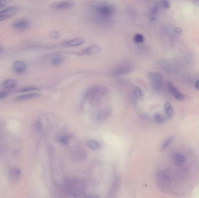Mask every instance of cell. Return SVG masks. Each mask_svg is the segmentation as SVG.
Instances as JSON below:
<instances>
[{"instance_id":"6da1fadb","label":"cell","mask_w":199,"mask_h":198,"mask_svg":"<svg viewBox=\"0 0 199 198\" xmlns=\"http://www.w3.org/2000/svg\"><path fill=\"white\" fill-rule=\"evenodd\" d=\"M94 9L97 17L103 21L111 19L115 13L114 5L107 2H100L95 5Z\"/></svg>"},{"instance_id":"7a4b0ae2","label":"cell","mask_w":199,"mask_h":198,"mask_svg":"<svg viewBox=\"0 0 199 198\" xmlns=\"http://www.w3.org/2000/svg\"><path fill=\"white\" fill-rule=\"evenodd\" d=\"M107 88L103 86L96 85L89 88L85 93V97L89 100L98 99L107 93Z\"/></svg>"},{"instance_id":"3957f363","label":"cell","mask_w":199,"mask_h":198,"mask_svg":"<svg viewBox=\"0 0 199 198\" xmlns=\"http://www.w3.org/2000/svg\"><path fill=\"white\" fill-rule=\"evenodd\" d=\"M66 191L68 192L69 194H70L74 198L78 197L80 195L82 191V187L81 185V183L79 182L78 180H68L66 183Z\"/></svg>"},{"instance_id":"277c9868","label":"cell","mask_w":199,"mask_h":198,"mask_svg":"<svg viewBox=\"0 0 199 198\" xmlns=\"http://www.w3.org/2000/svg\"><path fill=\"white\" fill-rule=\"evenodd\" d=\"M149 78L153 90L156 92L160 91L163 86V78L161 74L158 72L151 73Z\"/></svg>"},{"instance_id":"5b68a950","label":"cell","mask_w":199,"mask_h":198,"mask_svg":"<svg viewBox=\"0 0 199 198\" xmlns=\"http://www.w3.org/2000/svg\"><path fill=\"white\" fill-rule=\"evenodd\" d=\"M18 8L10 7L0 11V22L14 16L18 11Z\"/></svg>"},{"instance_id":"8992f818","label":"cell","mask_w":199,"mask_h":198,"mask_svg":"<svg viewBox=\"0 0 199 198\" xmlns=\"http://www.w3.org/2000/svg\"><path fill=\"white\" fill-rule=\"evenodd\" d=\"M120 183H121L120 178L118 176L115 177L113 180L111 188L110 190V191L108 192L107 198H116L118 192L120 187Z\"/></svg>"},{"instance_id":"52a82bcc","label":"cell","mask_w":199,"mask_h":198,"mask_svg":"<svg viewBox=\"0 0 199 198\" xmlns=\"http://www.w3.org/2000/svg\"><path fill=\"white\" fill-rule=\"evenodd\" d=\"M74 2L71 1H65L55 2L51 4V6L53 9L58 10H66L71 9L74 6Z\"/></svg>"},{"instance_id":"ba28073f","label":"cell","mask_w":199,"mask_h":198,"mask_svg":"<svg viewBox=\"0 0 199 198\" xmlns=\"http://www.w3.org/2000/svg\"><path fill=\"white\" fill-rule=\"evenodd\" d=\"M132 70V67L130 65L128 64H122L118 67H117L116 69H115L112 74L114 76H124L129 74L130 71Z\"/></svg>"},{"instance_id":"9c48e42d","label":"cell","mask_w":199,"mask_h":198,"mask_svg":"<svg viewBox=\"0 0 199 198\" xmlns=\"http://www.w3.org/2000/svg\"><path fill=\"white\" fill-rule=\"evenodd\" d=\"M167 87L168 91L175 99L178 101H182L184 99V95L178 90L177 88H176L172 83H168Z\"/></svg>"},{"instance_id":"30bf717a","label":"cell","mask_w":199,"mask_h":198,"mask_svg":"<svg viewBox=\"0 0 199 198\" xmlns=\"http://www.w3.org/2000/svg\"><path fill=\"white\" fill-rule=\"evenodd\" d=\"M85 42V40L82 38H75L66 41H64L62 45L65 47H75L82 45Z\"/></svg>"},{"instance_id":"8fae6325","label":"cell","mask_w":199,"mask_h":198,"mask_svg":"<svg viewBox=\"0 0 199 198\" xmlns=\"http://www.w3.org/2000/svg\"><path fill=\"white\" fill-rule=\"evenodd\" d=\"M101 48L98 45H91L82 51V54L85 55H94L100 52Z\"/></svg>"},{"instance_id":"7c38bea8","label":"cell","mask_w":199,"mask_h":198,"mask_svg":"<svg viewBox=\"0 0 199 198\" xmlns=\"http://www.w3.org/2000/svg\"><path fill=\"white\" fill-rule=\"evenodd\" d=\"M22 171L18 167H12L9 170V176L13 182H18L21 177Z\"/></svg>"},{"instance_id":"4fadbf2b","label":"cell","mask_w":199,"mask_h":198,"mask_svg":"<svg viewBox=\"0 0 199 198\" xmlns=\"http://www.w3.org/2000/svg\"><path fill=\"white\" fill-rule=\"evenodd\" d=\"M12 69L15 73L21 74L26 71L27 65L24 62L21 61H16L13 64Z\"/></svg>"},{"instance_id":"5bb4252c","label":"cell","mask_w":199,"mask_h":198,"mask_svg":"<svg viewBox=\"0 0 199 198\" xmlns=\"http://www.w3.org/2000/svg\"><path fill=\"white\" fill-rule=\"evenodd\" d=\"M41 96V94L38 92H33V93H28L23 94L20 96H18L16 98L15 100L18 101H24L30 99H35L39 98Z\"/></svg>"},{"instance_id":"9a60e30c","label":"cell","mask_w":199,"mask_h":198,"mask_svg":"<svg viewBox=\"0 0 199 198\" xmlns=\"http://www.w3.org/2000/svg\"><path fill=\"white\" fill-rule=\"evenodd\" d=\"M29 26V21L25 19H21L15 21L13 23V28L18 30H23L27 28Z\"/></svg>"},{"instance_id":"2e32d148","label":"cell","mask_w":199,"mask_h":198,"mask_svg":"<svg viewBox=\"0 0 199 198\" xmlns=\"http://www.w3.org/2000/svg\"><path fill=\"white\" fill-rule=\"evenodd\" d=\"M159 13V5H154L151 8L149 12V19L151 21H156Z\"/></svg>"},{"instance_id":"e0dca14e","label":"cell","mask_w":199,"mask_h":198,"mask_svg":"<svg viewBox=\"0 0 199 198\" xmlns=\"http://www.w3.org/2000/svg\"><path fill=\"white\" fill-rule=\"evenodd\" d=\"M2 85L3 87H4L5 88L11 89V88H15L18 85V83L14 80L7 79L2 82Z\"/></svg>"},{"instance_id":"ac0fdd59","label":"cell","mask_w":199,"mask_h":198,"mask_svg":"<svg viewBox=\"0 0 199 198\" xmlns=\"http://www.w3.org/2000/svg\"><path fill=\"white\" fill-rule=\"evenodd\" d=\"M110 114V112L108 110H104L101 111L97 116V119L100 122L104 121L107 120Z\"/></svg>"},{"instance_id":"d6986e66","label":"cell","mask_w":199,"mask_h":198,"mask_svg":"<svg viewBox=\"0 0 199 198\" xmlns=\"http://www.w3.org/2000/svg\"><path fill=\"white\" fill-rule=\"evenodd\" d=\"M173 160L177 164H182L186 161V157L184 155L180 153H175L173 155Z\"/></svg>"},{"instance_id":"ffe728a7","label":"cell","mask_w":199,"mask_h":198,"mask_svg":"<svg viewBox=\"0 0 199 198\" xmlns=\"http://www.w3.org/2000/svg\"><path fill=\"white\" fill-rule=\"evenodd\" d=\"M164 111L166 116L170 118L174 114V109L170 102H166L164 105Z\"/></svg>"},{"instance_id":"44dd1931","label":"cell","mask_w":199,"mask_h":198,"mask_svg":"<svg viewBox=\"0 0 199 198\" xmlns=\"http://www.w3.org/2000/svg\"><path fill=\"white\" fill-rule=\"evenodd\" d=\"M134 94L136 99L139 101H142L144 98V92L139 87H136L134 90Z\"/></svg>"},{"instance_id":"7402d4cb","label":"cell","mask_w":199,"mask_h":198,"mask_svg":"<svg viewBox=\"0 0 199 198\" xmlns=\"http://www.w3.org/2000/svg\"><path fill=\"white\" fill-rule=\"evenodd\" d=\"M64 57L61 55H56L52 58L51 60V64L54 66H58L62 64L64 62Z\"/></svg>"},{"instance_id":"603a6c76","label":"cell","mask_w":199,"mask_h":198,"mask_svg":"<svg viewBox=\"0 0 199 198\" xmlns=\"http://www.w3.org/2000/svg\"><path fill=\"white\" fill-rule=\"evenodd\" d=\"M87 146L93 150H98L100 148L101 145L99 142L96 140H90L87 142Z\"/></svg>"},{"instance_id":"cb8c5ba5","label":"cell","mask_w":199,"mask_h":198,"mask_svg":"<svg viewBox=\"0 0 199 198\" xmlns=\"http://www.w3.org/2000/svg\"><path fill=\"white\" fill-rule=\"evenodd\" d=\"M153 119L158 124H161L163 123L165 121V118L160 113L156 112L154 113L153 115Z\"/></svg>"},{"instance_id":"d4e9b609","label":"cell","mask_w":199,"mask_h":198,"mask_svg":"<svg viewBox=\"0 0 199 198\" xmlns=\"http://www.w3.org/2000/svg\"><path fill=\"white\" fill-rule=\"evenodd\" d=\"M174 138H175V137L174 136H172V137H169L168 138H167L166 140H165L161 146V149L164 150V149L167 148L171 145V143L174 140Z\"/></svg>"},{"instance_id":"484cf974","label":"cell","mask_w":199,"mask_h":198,"mask_svg":"<svg viewBox=\"0 0 199 198\" xmlns=\"http://www.w3.org/2000/svg\"><path fill=\"white\" fill-rule=\"evenodd\" d=\"M133 41L135 43H137V44L143 43L145 41L144 36L140 33L136 34L133 38Z\"/></svg>"},{"instance_id":"4316f807","label":"cell","mask_w":199,"mask_h":198,"mask_svg":"<svg viewBox=\"0 0 199 198\" xmlns=\"http://www.w3.org/2000/svg\"><path fill=\"white\" fill-rule=\"evenodd\" d=\"M59 141L64 145H68L69 143V138L67 135H64L59 137Z\"/></svg>"},{"instance_id":"83f0119b","label":"cell","mask_w":199,"mask_h":198,"mask_svg":"<svg viewBox=\"0 0 199 198\" xmlns=\"http://www.w3.org/2000/svg\"><path fill=\"white\" fill-rule=\"evenodd\" d=\"M40 90L38 88L34 87H25L23 88H22L21 90H19V92H30V91H39Z\"/></svg>"},{"instance_id":"f1b7e54d","label":"cell","mask_w":199,"mask_h":198,"mask_svg":"<svg viewBox=\"0 0 199 198\" xmlns=\"http://www.w3.org/2000/svg\"><path fill=\"white\" fill-rule=\"evenodd\" d=\"M9 95V92L5 91H0V101L5 99Z\"/></svg>"},{"instance_id":"f546056e","label":"cell","mask_w":199,"mask_h":198,"mask_svg":"<svg viewBox=\"0 0 199 198\" xmlns=\"http://www.w3.org/2000/svg\"><path fill=\"white\" fill-rule=\"evenodd\" d=\"M4 124L0 120V142L1 141L4 135Z\"/></svg>"},{"instance_id":"4dcf8cb0","label":"cell","mask_w":199,"mask_h":198,"mask_svg":"<svg viewBox=\"0 0 199 198\" xmlns=\"http://www.w3.org/2000/svg\"><path fill=\"white\" fill-rule=\"evenodd\" d=\"M161 4L164 9H168L170 8V3L168 1H163L161 2Z\"/></svg>"},{"instance_id":"1f68e13d","label":"cell","mask_w":199,"mask_h":198,"mask_svg":"<svg viewBox=\"0 0 199 198\" xmlns=\"http://www.w3.org/2000/svg\"><path fill=\"white\" fill-rule=\"evenodd\" d=\"M36 129L37 130V131H41L42 130V128H43V125H42V123L40 121H37L36 122Z\"/></svg>"},{"instance_id":"d6a6232c","label":"cell","mask_w":199,"mask_h":198,"mask_svg":"<svg viewBox=\"0 0 199 198\" xmlns=\"http://www.w3.org/2000/svg\"><path fill=\"white\" fill-rule=\"evenodd\" d=\"M51 37L52 38H58L60 37V34L58 31H52L51 32Z\"/></svg>"},{"instance_id":"836d02e7","label":"cell","mask_w":199,"mask_h":198,"mask_svg":"<svg viewBox=\"0 0 199 198\" xmlns=\"http://www.w3.org/2000/svg\"><path fill=\"white\" fill-rule=\"evenodd\" d=\"M174 31L177 34H180V33H181L182 32V28H180L177 27V28H174Z\"/></svg>"},{"instance_id":"e575fe53","label":"cell","mask_w":199,"mask_h":198,"mask_svg":"<svg viewBox=\"0 0 199 198\" xmlns=\"http://www.w3.org/2000/svg\"><path fill=\"white\" fill-rule=\"evenodd\" d=\"M5 5H6V1H5L0 0V8L5 7Z\"/></svg>"},{"instance_id":"d590c367","label":"cell","mask_w":199,"mask_h":198,"mask_svg":"<svg viewBox=\"0 0 199 198\" xmlns=\"http://www.w3.org/2000/svg\"><path fill=\"white\" fill-rule=\"evenodd\" d=\"M195 88L199 91V79L195 83Z\"/></svg>"},{"instance_id":"8d00e7d4","label":"cell","mask_w":199,"mask_h":198,"mask_svg":"<svg viewBox=\"0 0 199 198\" xmlns=\"http://www.w3.org/2000/svg\"><path fill=\"white\" fill-rule=\"evenodd\" d=\"M89 198H99L97 196H95V195H92L90 196H89Z\"/></svg>"},{"instance_id":"74e56055","label":"cell","mask_w":199,"mask_h":198,"mask_svg":"<svg viewBox=\"0 0 199 198\" xmlns=\"http://www.w3.org/2000/svg\"><path fill=\"white\" fill-rule=\"evenodd\" d=\"M1 51H2V47L0 46V53L1 52Z\"/></svg>"}]
</instances>
